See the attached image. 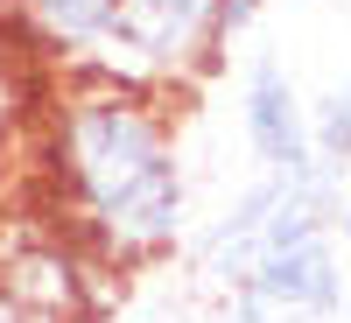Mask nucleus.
Masks as SVG:
<instances>
[{"label":"nucleus","mask_w":351,"mask_h":323,"mask_svg":"<svg viewBox=\"0 0 351 323\" xmlns=\"http://www.w3.org/2000/svg\"><path fill=\"white\" fill-rule=\"evenodd\" d=\"M56 169L106 260H155L183 239L190 183L148 92L84 77L56 112Z\"/></svg>","instance_id":"1"},{"label":"nucleus","mask_w":351,"mask_h":323,"mask_svg":"<svg viewBox=\"0 0 351 323\" xmlns=\"http://www.w3.org/2000/svg\"><path fill=\"white\" fill-rule=\"evenodd\" d=\"M344 302V274L330 253V232L295 239L232 281V316L239 323H324Z\"/></svg>","instance_id":"2"},{"label":"nucleus","mask_w":351,"mask_h":323,"mask_svg":"<svg viewBox=\"0 0 351 323\" xmlns=\"http://www.w3.org/2000/svg\"><path fill=\"white\" fill-rule=\"evenodd\" d=\"M239 127H246V148L260 155L267 176H302V169H316L309 106H302V92H295V77H288L281 56H253V64H246Z\"/></svg>","instance_id":"3"},{"label":"nucleus","mask_w":351,"mask_h":323,"mask_svg":"<svg viewBox=\"0 0 351 323\" xmlns=\"http://www.w3.org/2000/svg\"><path fill=\"white\" fill-rule=\"evenodd\" d=\"M112 36L155 71V84L162 77H190L225 49L211 0H120V28Z\"/></svg>","instance_id":"4"},{"label":"nucleus","mask_w":351,"mask_h":323,"mask_svg":"<svg viewBox=\"0 0 351 323\" xmlns=\"http://www.w3.org/2000/svg\"><path fill=\"white\" fill-rule=\"evenodd\" d=\"M71 267L56 253H28V260H14L8 267V309H28V302H43L49 316H64L71 309Z\"/></svg>","instance_id":"5"},{"label":"nucleus","mask_w":351,"mask_h":323,"mask_svg":"<svg viewBox=\"0 0 351 323\" xmlns=\"http://www.w3.org/2000/svg\"><path fill=\"white\" fill-rule=\"evenodd\" d=\"M309 148H316L324 169H351V77L324 106H309Z\"/></svg>","instance_id":"6"},{"label":"nucleus","mask_w":351,"mask_h":323,"mask_svg":"<svg viewBox=\"0 0 351 323\" xmlns=\"http://www.w3.org/2000/svg\"><path fill=\"white\" fill-rule=\"evenodd\" d=\"M260 8H267V0H211V14H218V43H232V36H246Z\"/></svg>","instance_id":"7"},{"label":"nucleus","mask_w":351,"mask_h":323,"mask_svg":"<svg viewBox=\"0 0 351 323\" xmlns=\"http://www.w3.org/2000/svg\"><path fill=\"white\" fill-rule=\"evenodd\" d=\"M330 225L344 232V246H351V204H337V211H330Z\"/></svg>","instance_id":"8"},{"label":"nucleus","mask_w":351,"mask_h":323,"mask_svg":"<svg viewBox=\"0 0 351 323\" xmlns=\"http://www.w3.org/2000/svg\"><path fill=\"white\" fill-rule=\"evenodd\" d=\"M0 8H8V0H0Z\"/></svg>","instance_id":"9"}]
</instances>
